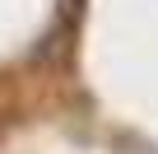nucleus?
Listing matches in <instances>:
<instances>
[{
  "instance_id": "nucleus-1",
  "label": "nucleus",
  "mask_w": 158,
  "mask_h": 154,
  "mask_svg": "<svg viewBox=\"0 0 158 154\" xmlns=\"http://www.w3.org/2000/svg\"><path fill=\"white\" fill-rule=\"evenodd\" d=\"M70 33H74V28H60V24H56V28H51L37 47H33V61H60V56L70 51V42H65Z\"/></svg>"
},
{
  "instance_id": "nucleus-2",
  "label": "nucleus",
  "mask_w": 158,
  "mask_h": 154,
  "mask_svg": "<svg viewBox=\"0 0 158 154\" xmlns=\"http://www.w3.org/2000/svg\"><path fill=\"white\" fill-rule=\"evenodd\" d=\"M56 5H60V10H56V24H60V28H74L89 0H56Z\"/></svg>"
}]
</instances>
